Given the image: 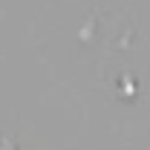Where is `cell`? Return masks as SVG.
Here are the masks:
<instances>
[{
	"label": "cell",
	"mask_w": 150,
	"mask_h": 150,
	"mask_svg": "<svg viewBox=\"0 0 150 150\" xmlns=\"http://www.w3.org/2000/svg\"><path fill=\"white\" fill-rule=\"evenodd\" d=\"M118 95H121V98H136V95H139V84H136V78L121 75V78H118Z\"/></svg>",
	"instance_id": "1"
},
{
	"label": "cell",
	"mask_w": 150,
	"mask_h": 150,
	"mask_svg": "<svg viewBox=\"0 0 150 150\" xmlns=\"http://www.w3.org/2000/svg\"><path fill=\"white\" fill-rule=\"evenodd\" d=\"M0 150H18V147H15L12 142H0Z\"/></svg>",
	"instance_id": "2"
}]
</instances>
